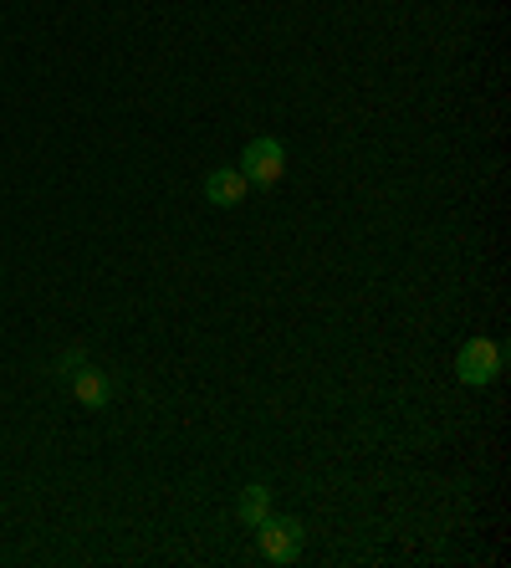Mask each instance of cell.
Returning a JSON list of instances; mask_svg holds the SVG:
<instances>
[{
  "label": "cell",
  "mask_w": 511,
  "mask_h": 568,
  "mask_svg": "<svg viewBox=\"0 0 511 568\" xmlns=\"http://www.w3.org/2000/svg\"><path fill=\"white\" fill-rule=\"evenodd\" d=\"M67 394H73L82 410H102V404L113 400V379L102 375V369H77V375L67 379Z\"/></svg>",
  "instance_id": "5"
},
{
  "label": "cell",
  "mask_w": 511,
  "mask_h": 568,
  "mask_svg": "<svg viewBox=\"0 0 511 568\" xmlns=\"http://www.w3.org/2000/svg\"><path fill=\"white\" fill-rule=\"evenodd\" d=\"M256 533H262V554L271 558V564H292V558L302 554V523H297V517H277V512H271Z\"/></svg>",
  "instance_id": "3"
},
{
  "label": "cell",
  "mask_w": 511,
  "mask_h": 568,
  "mask_svg": "<svg viewBox=\"0 0 511 568\" xmlns=\"http://www.w3.org/2000/svg\"><path fill=\"white\" fill-rule=\"evenodd\" d=\"M241 175H246L251 185H262V190H277L281 175H287V149H281V138H271V134L251 138L246 154H241Z\"/></svg>",
  "instance_id": "1"
},
{
  "label": "cell",
  "mask_w": 511,
  "mask_h": 568,
  "mask_svg": "<svg viewBox=\"0 0 511 568\" xmlns=\"http://www.w3.org/2000/svg\"><path fill=\"white\" fill-rule=\"evenodd\" d=\"M271 502H277V492H271L266 481L246 487V492L235 497V523H241V527H262L266 517H271Z\"/></svg>",
  "instance_id": "6"
},
{
  "label": "cell",
  "mask_w": 511,
  "mask_h": 568,
  "mask_svg": "<svg viewBox=\"0 0 511 568\" xmlns=\"http://www.w3.org/2000/svg\"><path fill=\"white\" fill-rule=\"evenodd\" d=\"M251 194V180L241 175V165H225V169H210L204 175V200L210 205H241Z\"/></svg>",
  "instance_id": "4"
},
{
  "label": "cell",
  "mask_w": 511,
  "mask_h": 568,
  "mask_svg": "<svg viewBox=\"0 0 511 568\" xmlns=\"http://www.w3.org/2000/svg\"><path fill=\"white\" fill-rule=\"evenodd\" d=\"M77 369H88V348H82V344L67 348V354H57V359H52V379H57V385H67V379L77 375Z\"/></svg>",
  "instance_id": "7"
},
{
  "label": "cell",
  "mask_w": 511,
  "mask_h": 568,
  "mask_svg": "<svg viewBox=\"0 0 511 568\" xmlns=\"http://www.w3.org/2000/svg\"><path fill=\"white\" fill-rule=\"evenodd\" d=\"M501 375V344L497 338H470L460 354H455V379L466 389H486V385H497Z\"/></svg>",
  "instance_id": "2"
}]
</instances>
